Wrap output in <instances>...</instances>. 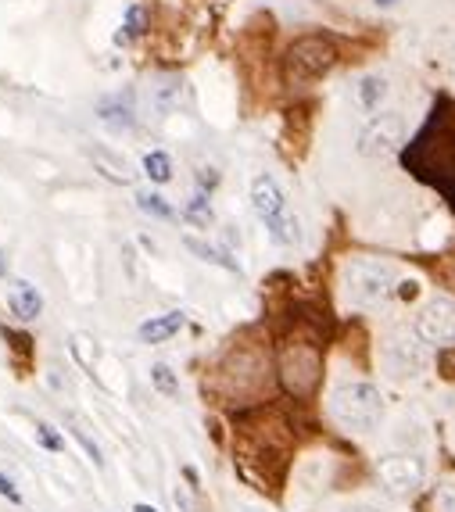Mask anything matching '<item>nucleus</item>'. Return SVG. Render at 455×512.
Returning a JSON list of instances; mask_svg holds the SVG:
<instances>
[{
  "label": "nucleus",
  "instance_id": "obj_1",
  "mask_svg": "<svg viewBox=\"0 0 455 512\" xmlns=\"http://www.w3.org/2000/svg\"><path fill=\"white\" fill-rule=\"evenodd\" d=\"M405 165H413L416 176H427L448 190V176H455V119L445 108H434L427 129L405 151Z\"/></svg>",
  "mask_w": 455,
  "mask_h": 512
},
{
  "label": "nucleus",
  "instance_id": "obj_2",
  "mask_svg": "<svg viewBox=\"0 0 455 512\" xmlns=\"http://www.w3.org/2000/svg\"><path fill=\"white\" fill-rule=\"evenodd\" d=\"M330 412H334V419L344 430L370 434L384 419V398L366 380H348V384H337L334 394H330Z\"/></svg>",
  "mask_w": 455,
  "mask_h": 512
},
{
  "label": "nucleus",
  "instance_id": "obj_3",
  "mask_svg": "<svg viewBox=\"0 0 455 512\" xmlns=\"http://www.w3.org/2000/svg\"><path fill=\"white\" fill-rule=\"evenodd\" d=\"M337 65V43L323 33L298 36L284 54V83L287 86H309L323 79Z\"/></svg>",
  "mask_w": 455,
  "mask_h": 512
},
{
  "label": "nucleus",
  "instance_id": "obj_4",
  "mask_svg": "<svg viewBox=\"0 0 455 512\" xmlns=\"http://www.w3.org/2000/svg\"><path fill=\"white\" fill-rule=\"evenodd\" d=\"M215 384H219V394H226V398H251V394H258L262 384H266V359H262V351H230L223 366L215 369Z\"/></svg>",
  "mask_w": 455,
  "mask_h": 512
},
{
  "label": "nucleus",
  "instance_id": "obj_5",
  "mask_svg": "<svg viewBox=\"0 0 455 512\" xmlns=\"http://www.w3.org/2000/svg\"><path fill=\"white\" fill-rule=\"evenodd\" d=\"M323 373V359L312 341H287L280 348V380L294 398H309Z\"/></svg>",
  "mask_w": 455,
  "mask_h": 512
},
{
  "label": "nucleus",
  "instance_id": "obj_6",
  "mask_svg": "<svg viewBox=\"0 0 455 512\" xmlns=\"http://www.w3.org/2000/svg\"><path fill=\"white\" fill-rule=\"evenodd\" d=\"M391 283H395V269L377 258H355L344 269V294L355 301V305H377L391 294Z\"/></svg>",
  "mask_w": 455,
  "mask_h": 512
},
{
  "label": "nucleus",
  "instance_id": "obj_7",
  "mask_svg": "<svg viewBox=\"0 0 455 512\" xmlns=\"http://www.w3.org/2000/svg\"><path fill=\"white\" fill-rule=\"evenodd\" d=\"M380 359H384L387 376H395V380H413L427 369V348H423L420 337L413 333H391L384 341V351H380Z\"/></svg>",
  "mask_w": 455,
  "mask_h": 512
},
{
  "label": "nucleus",
  "instance_id": "obj_8",
  "mask_svg": "<svg viewBox=\"0 0 455 512\" xmlns=\"http://www.w3.org/2000/svg\"><path fill=\"white\" fill-rule=\"evenodd\" d=\"M405 140V119L398 111H380L373 115L359 133V151L366 158H387V154H395Z\"/></svg>",
  "mask_w": 455,
  "mask_h": 512
},
{
  "label": "nucleus",
  "instance_id": "obj_9",
  "mask_svg": "<svg viewBox=\"0 0 455 512\" xmlns=\"http://www.w3.org/2000/svg\"><path fill=\"white\" fill-rule=\"evenodd\" d=\"M416 337L423 344L455 348V298H430L416 316Z\"/></svg>",
  "mask_w": 455,
  "mask_h": 512
},
{
  "label": "nucleus",
  "instance_id": "obj_10",
  "mask_svg": "<svg viewBox=\"0 0 455 512\" xmlns=\"http://www.w3.org/2000/svg\"><path fill=\"white\" fill-rule=\"evenodd\" d=\"M423 473H427V466H423V459H416V455H387L377 466L380 484H384L391 495H413L416 487L423 484Z\"/></svg>",
  "mask_w": 455,
  "mask_h": 512
},
{
  "label": "nucleus",
  "instance_id": "obj_11",
  "mask_svg": "<svg viewBox=\"0 0 455 512\" xmlns=\"http://www.w3.org/2000/svg\"><path fill=\"white\" fill-rule=\"evenodd\" d=\"M251 205H255L258 219L266 222V226H273L276 219H284V215L291 212L284 190H280V183H276L273 176H258V180L251 183Z\"/></svg>",
  "mask_w": 455,
  "mask_h": 512
},
{
  "label": "nucleus",
  "instance_id": "obj_12",
  "mask_svg": "<svg viewBox=\"0 0 455 512\" xmlns=\"http://www.w3.org/2000/svg\"><path fill=\"white\" fill-rule=\"evenodd\" d=\"M151 108L158 111V115H169V111L180 108L183 101V79L180 76H158L155 83H151Z\"/></svg>",
  "mask_w": 455,
  "mask_h": 512
},
{
  "label": "nucleus",
  "instance_id": "obj_13",
  "mask_svg": "<svg viewBox=\"0 0 455 512\" xmlns=\"http://www.w3.org/2000/svg\"><path fill=\"white\" fill-rule=\"evenodd\" d=\"M180 330H183V312H165V316L147 319V323L140 326V341L162 344V341H169V337H176Z\"/></svg>",
  "mask_w": 455,
  "mask_h": 512
},
{
  "label": "nucleus",
  "instance_id": "obj_14",
  "mask_svg": "<svg viewBox=\"0 0 455 512\" xmlns=\"http://www.w3.org/2000/svg\"><path fill=\"white\" fill-rule=\"evenodd\" d=\"M11 308H15V316L18 319H36L43 312V298L36 294V287L33 283H18L15 287V294H11Z\"/></svg>",
  "mask_w": 455,
  "mask_h": 512
},
{
  "label": "nucleus",
  "instance_id": "obj_15",
  "mask_svg": "<svg viewBox=\"0 0 455 512\" xmlns=\"http://www.w3.org/2000/svg\"><path fill=\"white\" fill-rule=\"evenodd\" d=\"M355 97H359V104L366 111H377L380 101L387 97V79L384 76H366V79H359V86H355Z\"/></svg>",
  "mask_w": 455,
  "mask_h": 512
},
{
  "label": "nucleus",
  "instance_id": "obj_16",
  "mask_svg": "<svg viewBox=\"0 0 455 512\" xmlns=\"http://www.w3.org/2000/svg\"><path fill=\"white\" fill-rule=\"evenodd\" d=\"M147 33V11L140 8V4H133V8L126 11V26H122V33L115 36L119 43H133L140 40V36Z\"/></svg>",
  "mask_w": 455,
  "mask_h": 512
},
{
  "label": "nucleus",
  "instance_id": "obj_17",
  "mask_svg": "<svg viewBox=\"0 0 455 512\" xmlns=\"http://www.w3.org/2000/svg\"><path fill=\"white\" fill-rule=\"evenodd\" d=\"M101 122L104 126H112V129H133V108L129 104H119V101H108L101 108Z\"/></svg>",
  "mask_w": 455,
  "mask_h": 512
},
{
  "label": "nucleus",
  "instance_id": "obj_18",
  "mask_svg": "<svg viewBox=\"0 0 455 512\" xmlns=\"http://www.w3.org/2000/svg\"><path fill=\"white\" fill-rule=\"evenodd\" d=\"M144 172L151 176L155 183H169L172 180V162H169V154L162 151H151L144 158Z\"/></svg>",
  "mask_w": 455,
  "mask_h": 512
},
{
  "label": "nucleus",
  "instance_id": "obj_19",
  "mask_svg": "<svg viewBox=\"0 0 455 512\" xmlns=\"http://www.w3.org/2000/svg\"><path fill=\"white\" fill-rule=\"evenodd\" d=\"M151 384H155L162 394H169V398H176V394H180V380L172 376L169 366H155V369H151Z\"/></svg>",
  "mask_w": 455,
  "mask_h": 512
},
{
  "label": "nucleus",
  "instance_id": "obj_20",
  "mask_svg": "<svg viewBox=\"0 0 455 512\" xmlns=\"http://www.w3.org/2000/svg\"><path fill=\"white\" fill-rule=\"evenodd\" d=\"M94 158L104 165V176H108V180H115V183H129V165H126V162H112V158H108V154H104V151H94Z\"/></svg>",
  "mask_w": 455,
  "mask_h": 512
},
{
  "label": "nucleus",
  "instance_id": "obj_21",
  "mask_svg": "<svg viewBox=\"0 0 455 512\" xmlns=\"http://www.w3.org/2000/svg\"><path fill=\"white\" fill-rule=\"evenodd\" d=\"M137 205H140V212H147V215H158V219H172V208L165 205V201L158 194H140Z\"/></svg>",
  "mask_w": 455,
  "mask_h": 512
},
{
  "label": "nucleus",
  "instance_id": "obj_22",
  "mask_svg": "<svg viewBox=\"0 0 455 512\" xmlns=\"http://www.w3.org/2000/svg\"><path fill=\"white\" fill-rule=\"evenodd\" d=\"M187 248L194 251V255L205 258V262H212V265H223V269H237V265H233L230 258H223L215 248H205V244H201V240H194V237H187Z\"/></svg>",
  "mask_w": 455,
  "mask_h": 512
},
{
  "label": "nucleus",
  "instance_id": "obj_23",
  "mask_svg": "<svg viewBox=\"0 0 455 512\" xmlns=\"http://www.w3.org/2000/svg\"><path fill=\"white\" fill-rule=\"evenodd\" d=\"M69 427H72V437H76V441H79V444H83V448H86V455H90V459H94V462H104V459H101V448H97V444L90 441V437H86V430L79 427L76 419H69Z\"/></svg>",
  "mask_w": 455,
  "mask_h": 512
},
{
  "label": "nucleus",
  "instance_id": "obj_24",
  "mask_svg": "<svg viewBox=\"0 0 455 512\" xmlns=\"http://www.w3.org/2000/svg\"><path fill=\"white\" fill-rule=\"evenodd\" d=\"M36 437H40V444H43V448H51V452H58V448H61V437L54 434V427H47V423H40V427H36Z\"/></svg>",
  "mask_w": 455,
  "mask_h": 512
},
{
  "label": "nucleus",
  "instance_id": "obj_25",
  "mask_svg": "<svg viewBox=\"0 0 455 512\" xmlns=\"http://www.w3.org/2000/svg\"><path fill=\"white\" fill-rule=\"evenodd\" d=\"M438 369H441V376H445V380H455V348H445V351H441Z\"/></svg>",
  "mask_w": 455,
  "mask_h": 512
},
{
  "label": "nucleus",
  "instance_id": "obj_26",
  "mask_svg": "<svg viewBox=\"0 0 455 512\" xmlns=\"http://www.w3.org/2000/svg\"><path fill=\"white\" fill-rule=\"evenodd\" d=\"M0 495H4V498H11V502H22V495H18V487L11 484V480L4 477V473H0Z\"/></svg>",
  "mask_w": 455,
  "mask_h": 512
},
{
  "label": "nucleus",
  "instance_id": "obj_27",
  "mask_svg": "<svg viewBox=\"0 0 455 512\" xmlns=\"http://www.w3.org/2000/svg\"><path fill=\"white\" fill-rule=\"evenodd\" d=\"M0 276H8V262H4V255H0Z\"/></svg>",
  "mask_w": 455,
  "mask_h": 512
},
{
  "label": "nucleus",
  "instance_id": "obj_28",
  "mask_svg": "<svg viewBox=\"0 0 455 512\" xmlns=\"http://www.w3.org/2000/svg\"><path fill=\"white\" fill-rule=\"evenodd\" d=\"M133 512H158V509H151V505H137Z\"/></svg>",
  "mask_w": 455,
  "mask_h": 512
},
{
  "label": "nucleus",
  "instance_id": "obj_29",
  "mask_svg": "<svg viewBox=\"0 0 455 512\" xmlns=\"http://www.w3.org/2000/svg\"><path fill=\"white\" fill-rule=\"evenodd\" d=\"M348 512H377V509H348Z\"/></svg>",
  "mask_w": 455,
  "mask_h": 512
},
{
  "label": "nucleus",
  "instance_id": "obj_30",
  "mask_svg": "<svg viewBox=\"0 0 455 512\" xmlns=\"http://www.w3.org/2000/svg\"><path fill=\"white\" fill-rule=\"evenodd\" d=\"M377 4H384V8H387V4H395V0H377Z\"/></svg>",
  "mask_w": 455,
  "mask_h": 512
}]
</instances>
